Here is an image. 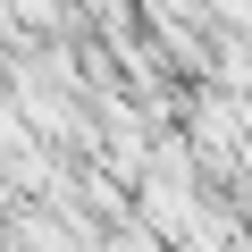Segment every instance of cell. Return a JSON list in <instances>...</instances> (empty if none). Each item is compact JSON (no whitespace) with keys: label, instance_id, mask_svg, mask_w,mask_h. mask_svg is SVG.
<instances>
[{"label":"cell","instance_id":"1","mask_svg":"<svg viewBox=\"0 0 252 252\" xmlns=\"http://www.w3.org/2000/svg\"><path fill=\"white\" fill-rule=\"evenodd\" d=\"M0 17H17V26H34V34H59V26H67V0H0Z\"/></svg>","mask_w":252,"mask_h":252}]
</instances>
